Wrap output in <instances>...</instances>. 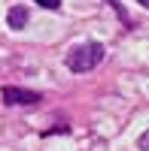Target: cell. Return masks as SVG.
I'll use <instances>...</instances> for the list:
<instances>
[{"mask_svg": "<svg viewBox=\"0 0 149 151\" xmlns=\"http://www.w3.org/2000/svg\"><path fill=\"white\" fill-rule=\"evenodd\" d=\"M104 45L101 42H85V45H76V48H70V55H67V70L70 73H88L94 70L97 64L104 60Z\"/></svg>", "mask_w": 149, "mask_h": 151, "instance_id": "6da1fadb", "label": "cell"}, {"mask_svg": "<svg viewBox=\"0 0 149 151\" xmlns=\"http://www.w3.org/2000/svg\"><path fill=\"white\" fill-rule=\"evenodd\" d=\"M40 94L37 91H28V88H3V103H9V106H34V103H40Z\"/></svg>", "mask_w": 149, "mask_h": 151, "instance_id": "7a4b0ae2", "label": "cell"}, {"mask_svg": "<svg viewBox=\"0 0 149 151\" xmlns=\"http://www.w3.org/2000/svg\"><path fill=\"white\" fill-rule=\"evenodd\" d=\"M6 24H9L12 30H21L24 24H28V6H12L6 12Z\"/></svg>", "mask_w": 149, "mask_h": 151, "instance_id": "3957f363", "label": "cell"}, {"mask_svg": "<svg viewBox=\"0 0 149 151\" xmlns=\"http://www.w3.org/2000/svg\"><path fill=\"white\" fill-rule=\"evenodd\" d=\"M34 3H40L43 9H58V6H61V0H34Z\"/></svg>", "mask_w": 149, "mask_h": 151, "instance_id": "277c9868", "label": "cell"}, {"mask_svg": "<svg viewBox=\"0 0 149 151\" xmlns=\"http://www.w3.org/2000/svg\"><path fill=\"white\" fill-rule=\"evenodd\" d=\"M140 148H143V151H146V148H149V130H146V133H143V136H140Z\"/></svg>", "mask_w": 149, "mask_h": 151, "instance_id": "5b68a950", "label": "cell"}, {"mask_svg": "<svg viewBox=\"0 0 149 151\" xmlns=\"http://www.w3.org/2000/svg\"><path fill=\"white\" fill-rule=\"evenodd\" d=\"M137 3H140V6H146V9H149V0H137Z\"/></svg>", "mask_w": 149, "mask_h": 151, "instance_id": "8992f818", "label": "cell"}]
</instances>
